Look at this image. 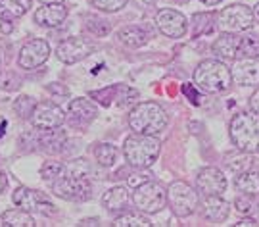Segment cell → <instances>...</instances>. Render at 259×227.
I'll return each mask as SVG.
<instances>
[{
	"label": "cell",
	"mask_w": 259,
	"mask_h": 227,
	"mask_svg": "<svg viewBox=\"0 0 259 227\" xmlns=\"http://www.w3.org/2000/svg\"><path fill=\"white\" fill-rule=\"evenodd\" d=\"M91 4L100 12H117V10L125 8L127 0H91Z\"/></svg>",
	"instance_id": "cell-31"
},
{
	"label": "cell",
	"mask_w": 259,
	"mask_h": 227,
	"mask_svg": "<svg viewBox=\"0 0 259 227\" xmlns=\"http://www.w3.org/2000/svg\"><path fill=\"white\" fill-rule=\"evenodd\" d=\"M161 150V142L156 135H144V133H137L125 141L123 146V154L125 160L129 162V166L137 168V170H146L150 168L156 158L159 156Z\"/></svg>",
	"instance_id": "cell-3"
},
{
	"label": "cell",
	"mask_w": 259,
	"mask_h": 227,
	"mask_svg": "<svg viewBox=\"0 0 259 227\" xmlns=\"http://www.w3.org/2000/svg\"><path fill=\"white\" fill-rule=\"evenodd\" d=\"M238 227H246V225H257V221L253 218H244V219H240L238 223H236Z\"/></svg>",
	"instance_id": "cell-37"
},
{
	"label": "cell",
	"mask_w": 259,
	"mask_h": 227,
	"mask_svg": "<svg viewBox=\"0 0 259 227\" xmlns=\"http://www.w3.org/2000/svg\"><path fill=\"white\" fill-rule=\"evenodd\" d=\"M115 227H150V219L142 214H123L119 218L113 219Z\"/></svg>",
	"instance_id": "cell-26"
},
{
	"label": "cell",
	"mask_w": 259,
	"mask_h": 227,
	"mask_svg": "<svg viewBox=\"0 0 259 227\" xmlns=\"http://www.w3.org/2000/svg\"><path fill=\"white\" fill-rule=\"evenodd\" d=\"M204 214L211 221H223L229 216V204L227 200H223L221 195H211L204 197Z\"/></svg>",
	"instance_id": "cell-21"
},
{
	"label": "cell",
	"mask_w": 259,
	"mask_h": 227,
	"mask_svg": "<svg viewBox=\"0 0 259 227\" xmlns=\"http://www.w3.org/2000/svg\"><path fill=\"white\" fill-rule=\"evenodd\" d=\"M6 127H8V123L4 118H0V137H4V133H6Z\"/></svg>",
	"instance_id": "cell-39"
},
{
	"label": "cell",
	"mask_w": 259,
	"mask_h": 227,
	"mask_svg": "<svg viewBox=\"0 0 259 227\" xmlns=\"http://www.w3.org/2000/svg\"><path fill=\"white\" fill-rule=\"evenodd\" d=\"M259 56V39L257 37H242L236 58H257Z\"/></svg>",
	"instance_id": "cell-27"
},
{
	"label": "cell",
	"mask_w": 259,
	"mask_h": 227,
	"mask_svg": "<svg viewBox=\"0 0 259 227\" xmlns=\"http://www.w3.org/2000/svg\"><path fill=\"white\" fill-rule=\"evenodd\" d=\"M240 39V35H236L232 31H225L221 37L213 43V52L223 60H236Z\"/></svg>",
	"instance_id": "cell-17"
},
{
	"label": "cell",
	"mask_w": 259,
	"mask_h": 227,
	"mask_svg": "<svg viewBox=\"0 0 259 227\" xmlns=\"http://www.w3.org/2000/svg\"><path fill=\"white\" fill-rule=\"evenodd\" d=\"M129 125L135 133L159 135L167 127V114L157 102H140L129 114Z\"/></svg>",
	"instance_id": "cell-5"
},
{
	"label": "cell",
	"mask_w": 259,
	"mask_h": 227,
	"mask_svg": "<svg viewBox=\"0 0 259 227\" xmlns=\"http://www.w3.org/2000/svg\"><path fill=\"white\" fill-rule=\"evenodd\" d=\"M129 200H131L129 189L119 185V187H113V189H110L104 195L102 204L108 212H121V210H125V206L129 204Z\"/></svg>",
	"instance_id": "cell-19"
},
{
	"label": "cell",
	"mask_w": 259,
	"mask_h": 227,
	"mask_svg": "<svg viewBox=\"0 0 259 227\" xmlns=\"http://www.w3.org/2000/svg\"><path fill=\"white\" fill-rule=\"evenodd\" d=\"M38 2H42V4H56V2H64V0H38Z\"/></svg>",
	"instance_id": "cell-42"
},
{
	"label": "cell",
	"mask_w": 259,
	"mask_h": 227,
	"mask_svg": "<svg viewBox=\"0 0 259 227\" xmlns=\"http://www.w3.org/2000/svg\"><path fill=\"white\" fill-rule=\"evenodd\" d=\"M87 27L93 31L94 35H100V37H106L108 33H110V23L108 21H98V19H91V23L87 25Z\"/></svg>",
	"instance_id": "cell-32"
},
{
	"label": "cell",
	"mask_w": 259,
	"mask_h": 227,
	"mask_svg": "<svg viewBox=\"0 0 259 227\" xmlns=\"http://www.w3.org/2000/svg\"><path fill=\"white\" fill-rule=\"evenodd\" d=\"M31 8V0H0V19L14 21L23 18Z\"/></svg>",
	"instance_id": "cell-20"
},
{
	"label": "cell",
	"mask_w": 259,
	"mask_h": 227,
	"mask_svg": "<svg viewBox=\"0 0 259 227\" xmlns=\"http://www.w3.org/2000/svg\"><path fill=\"white\" fill-rule=\"evenodd\" d=\"M67 114H69V118L75 120V122L89 123L96 118L98 110H96V106H94L91 100H87V98H75V100L69 102Z\"/></svg>",
	"instance_id": "cell-18"
},
{
	"label": "cell",
	"mask_w": 259,
	"mask_h": 227,
	"mask_svg": "<svg viewBox=\"0 0 259 227\" xmlns=\"http://www.w3.org/2000/svg\"><path fill=\"white\" fill-rule=\"evenodd\" d=\"M231 139L238 150L246 154L259 152V114L242 112L231 122Z\"/></svg>",
	"instance_id": "cell-4"
},
{
	"label": "cell",
	"mask_w": 259,
	"mask_h": 227,
	"mask_svg": "<svg viewBox=\"0 0 259 227\" xmlns=\"http://www.w3.org/2000/svg\"><path fill=\"white\" fill-rule=\"evenodd\" d=\"M232 79L242 87L259 85V60L257 58H240L232 67Z\"/></svg>",
	"instance_id": "cell-15"
},
{
	"label": "cell",
	"mask_w": 259,
	"mask_h": 227,
	"mask_svg": "<svg viewBox=\"0 0 259 227\" xmlns=\"http://www.w3.org/2000/svg\"><path fill=\"white\" fill-rule=\"evenodd\" d=\"M117 91L121 93L119 96L115 95V98H117V106H119V108H125V106L133 104V102L139 98V91L129 89V87H125V85H119L117 87ZM115 98H113V100H115Z\"/></svg>",
	"instance_id": "cell-30"
},
{
	"label": "cell",
	"mask_w": 259,
	"mask_h": 227,
	"mask_svg": "<svg viewBox=\"0 0 259 227\" xmlns=\"http://www.w3.org/2000/svg\"><path fill=\"white\" fill-rule=\"evenodd\" d=\"M196 191L202 197L223 195L227 191V177L217 168H204L196 175Z\"/></svg>",
	"instance_id": "cell-14"
},
{
	"label": "cell",
	"mask_w": 259,
	"mask_h": 227,
	"mask_svg": "<svg viewBox=\"0 0 259 227\" xmlns=\"http://www.w3.org/2000/svg\"><path fill=\"white\" fill-rule=\"evenodd\" d=\"M48 56H50V45L45 39H33L19 50L18 64L23 69H37L47 62Z\"/></svg>",
	"instance_id": "cell-10"
},
{
	"label": "cell",
	"mask_w": 259,
	"mask_h": 227,
	"mask_svg": "<svg viewBox=\"0 0 259 227\" xmlns=\"http://www.w3.org/2000/svg\"><path fill=\"white\" fill-rule=\"evenodd\" d=\"M219 27L223 31H232V33H240L248 31L253 25V10L248 8L246 4H231L227 8L219 12Z\"/></svg>",
	"instance_id": "cell-8"
},
{
	"label": "cell",
	"mask_w": 259,
	"mask_h": 227,
	"mask_svg": "<svg viewBox=\"0 0 259 227\" xmlns=\"http://www.w3.org/2000/svg\"><path fill=\"white\" fill-rule=\"evenodd\" d=\"M64 171H65V166L62 164V162H47V164L42 166V170H40V175H42V179L45 181L52 183V181L58 179Z\"/></svg>",
	"instance_id": "cell-29"
},
{
	"label": "cell",
	"mask_w": 259,
	"mask_h": 227,
	"mask_svg": "<svg viewBox=\"0 0 259 227\" xmlns=\"http://www.w3.org/2000/svg\"><path fill=\"white\" fill-rule=\"evenodd\" d=\"M67 18V8L64 2H56V4H42L35 12V21L42 27H58L60 23H64Z\"/></svg>",
	"instance_id": "cell-16"
},
{
	"label": "cell",
	"mask_w": 259,
	"mask_h": 227,
	"mask_svg": "<svg viewBox=\"0 0 259 227\" xmlns=\"http://www.w3.org/2000/svg\"><path fill=\"white\" fill-rule=\"evenodd\" d=\"M29 120L38 131H54L65 122V114L60 106L52 104V102H40L35 106Z\"/></svg>",
	"instance_id": "cell-9"
},
{
	"label": "cell",
	"mask_w": 259,
	"mask_h": 227,
	"mask_svg": "<svg viewBox=\"0 0 259 227\" xmlns=\"http://www.w3.org/2000/svg\"><path fill=\"white\" fill-rule=\"evenodd\" d=\"M236 210L242 212V214H248L251 210V202L248 199H244V197H238L236 199Z\"/></svg>",
	"instance_id": "cell-33"
},
{
	"label": "cell",
	"mask_w": 259,
	"mask_h": 227,
	"mask_svg": "<svg viewBox=\"0 0 259 227\" xmlns=\"http://www.w3.org/2000/svg\"><path fill=\"white\" fill-rule=\"evenodd\" d=\"M202 4H205V6H215V4H219V2H223V0H200Z\"/></svg>",
	"instance_id": "cell-40"
},
{
	"label": "cell",
	"mask_w": 259,
	"mask_h": 227,
	"mask_svg": "<svg viewBox=\"0 0 259 227\" xmlns=\"http://www.w3.org/2000/svg\"><path fill=\"white\" fill-rule=\"evenodd\" d=\"M183 89H185V93H186V95H188V96H190V98H194V104H198V102H200V96L196 95L194 87L190 89V85H185V87H183Z\"/></svg>",
	"instance_id": "cell-36"
},
{
	"label": "cell",
	"mask_w": 259,
	"mask_h": 227,
	"mask_svg": "<svg viewBox=\"0 0 259 227\" xmlns=\"http://www.w3.org/2000/svg\"><path fill=\"white\" fill-rule=\"evenodd\" d=\"M35 106H37V102H35V98H33V96L23 95L16 100L14 110H16V114L21 116V118H31V114H33V110H35Z\"/></svg>",
	"instance_id": "cell-28"
},
{
	"label": "cell",
	"mask_w": 259,
	"mask_h": 227,
	"mask_svg": "<svg viewBox=\"0 0 259 227\" xmlns=\"http://www.w3.org/2000/svg\"><path fill=\"white\" fill-rule=\"evenodd\" d=\"M94 156H96V160L100 166L104 168H110L115 164V158H117V148L110 144V142H102V144H96V148H94Z\"/></svg>",
	"instance_id": "cell-25"
},
{
	"label": "cell",
	"mask_w": 259,
	"mask_h": 227,
	"mask_svg": "<svg viewBox=\"0 0 259 227\" xmlns=\"http://www.w3.org/2000/svg\"><path fill=\"white\" fill-rule=\"evenodd\" d=\"M232 83L231 69L221 60H204L194 69V85L207 95H219Z\"/></svg>",
	"instance_id": "cell-2"
},
{
	"label": "cell",
	"mask_w": 259,
	"mask_h": 227,
	"mask_svg": "<svg viewBox=\"0 0 259 227\" xmlns=\"http://www.w3.org/2000/svg\"><path fill=\"white\" fill-rule=\"evenodd\" d=\"M165 202L167 191L157 181H144V183L137 185V189L133 193V204L142 214H157L165 206Z\"/></svg>",
	"instance_id": "cell-6"
},
{
	"label": "cell",
	"mask_w": 259,
	"mask_h": 227,
	"mask_svg": "<svg viewBox=\"0 0 259 227\" xmlns=\"http://www.w3.org/2000/svg\"><path fill=\"white\" fill-rule=\"evenodd\" d=\"M133 2H137L139 6H154L157 0H133Z\"/></svg>",
	"instance_id": "cell-38"
},
{
	"label": "cell",
	"mask_w": 259,
	"mask_h": 227,
	"mask_svg": "<svg viewBox=\"0 0 259 227\" xmlns=\"http://www.w3.org/2000/svg\"><path fill=\"white\" fill-rule=\"evenodd\" d=\"M117 39H119L121 45H125V47L139 48V47H144V45H146L148 35H146L144 29L137 27V25H127V27H123L117 31Z\"/></svg>",
	"instance_id": "cell-22"
},
{
	"label": "cell",
	"mask_w": 259,
	"mask_h": 227,
	"mask_svg": "<svg viewBox=\"0 0 259 227\" xmlns=\"http://www.w3.org/2000/svg\"><path fill=\"white\" fill-rule=\"evenodd\" d=\"M14 204L19 206L25 212H45V214H54V206L48 202V199L35 189H27V187H19L14 193Z\"/></svg>",
	"instance_id": "cell-12"
},
{
	"label": "cell",
	"mask_w": 259,
	"mask_h": 227,
	"mask_svg": "<svg viewBox=\"0 0 259 227\" xmlns=\"http://www.w3.org/2000/svg\"><path fill=\"white\" fill-rule=\"evenodd\" d=\"M179 2H188V0H179Z\"/></svg>",
	"instance_id": "cell-43"
},
{
	"label": "cell",
	"mask_w": 259,
	"mask_h": 227,
	"mask_svg": "<svg viewBox=\"0 0 259 227\" xmlns=\"http://www.w3.org/2000/svg\"><path fill=\"white\" fill-rule=\"evenodd\" d=\"M250 108L253 110L255 114H259V89L250 96Z\"/></svg>",
	"instance_id": "cell-34"
},
{
	"label": "cell",
	"mask_w": 259,
	"mask_h": 227,
	"mask_svg": "<svg viewBox=\"0 0 259 227\" xmlns=\"http://www.w3.org/2000/svg\"><path fill=\"white\" fill-rule=\"evenodd\" d=\"M94 52V47L91 43H87L79 37H71L62 41L58 47H56V56L60 62L64 64H77L84 60L87 56H91Z\"/></svg>",
	"instance_id": "cell-11"
},
{
	"label": "cell",
	"mask_w": 259,
	"mask_h": 227,
	"mask_svg": "<svg viewBox=\"0 0 259 227\" xmlns=\"http://www.w3.org/2000/svg\"><path fill=\"white\" fill-rule=\"evenodd\" d=\"M81 162V160H79ZM79 162H73L71 166H65V171L50 183L52 187V193L56 197L64 200H73V202H83V200H89L91 195H93V185L89 177L84 175Z\"/></svg>",
	"instance_id": "cell-1"
},
{
	"label": "cell",
	"mask_w": 259,
	"mask_h": 227,
	"mask_svg": "<svg viewBox=\"0 0 259 227\" xmlns=\"http://www.w3.org/2000/svg\"><path fill=\"white\" fill-rule=\"evenodd\" d=\"M6 189H8V175L0 170V195H2Z\"/></svg>",
	"instance_id": "cell-35"
},
{
	"label": "cell",
	"mask_w": 259,
	"mask_h": 227,
	"mask_svg": "<svg viewBox=\"0 0 259 227\" xmlns=\"http://www.w3.org/2000/svg\"><path fill=\"white\" fill-rule=\"evenodd\" d=\"M0 225H2V223H0Z\"/></svg>",
	"instance_id": "cell-44"
},
{
	"label": "cell",
	"mask_w": 259,
	"mask_h": 227,
	"mask_svg": "<svg viewBox=\"0 0 259 227\" xmlns=\"http://www.w3.org/2000/svg\"><path fill=\"white\" fill-rule=\"evenodd\" d=\"M198 191L185 181H173L167 189V202L179 218H188L198 206Z\"/></svg>",
	"instance_id": "cell-7"
},
{
	"label": "cell",
	"mask_w": 259,
	"mask_h": 227,
	"mask_svg": "<svg viewBox=\"0 0 259 227\" xmlns=\"http://www.w3.org/2000/svg\"><path fill=\"white\" fill-rule=\"evenodd\" d=\"M234 185H236V189L240 191L242 195L255 197V195H259V171H242V173H238V177L234 179Z\"/></svg>",
	"instance_id": "cell-23"
},
{
	"label": "cell",
	"mask_w": 259,
	"mask_h": 227,
	"mask_svg": "<svg viewBox=\"0 0 259 227\" xmlns=\"http://www.w3.org/2000/svg\"><path fill=\"white\" fill-rule=\"evenodd\" d=\"M156 25L161 31V35H165L169 39H181L185 37L186 33V18L171 8H163L156 14Z\"/></svg>",
	"instance_id": "cell-13"
},
{
	"label": "cell",
	"mask_w": 259,
	"mask_h": 227,
	"mask_svg": "<svg viewBox=\"0 0 259 227\" xmlns=\"http://www.w3.org/2000/svg\"><path fill=\"white\" fill-rule=\"evenodd\" d=\"M0 223L2 225H8V227H35V219L29 216V212L25 210L18 208L14 210H6L4 214H2V218H0Z\"/></svg>",
	"instance_id": "cell-24"
},
{
	"label": "cell",
	"mask_w": 259,
	"mask_h": 227,
	"mask_svg": "<svg viewBox=\"0 0 259 227\" xmlns=\"http://www.w3.org/2000/svg\"><path fill=\"white\" fill-rule=\"evenodd\" d=\"M253 18H255L259 21V2L255 4V8H253Z\"/></svg>",
	"instance_id": "cell-41"
}]
</instances>
